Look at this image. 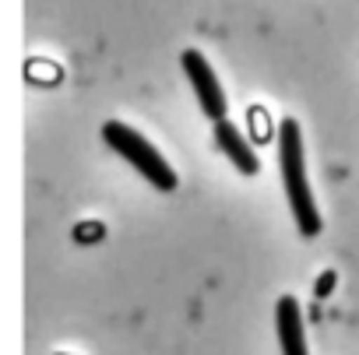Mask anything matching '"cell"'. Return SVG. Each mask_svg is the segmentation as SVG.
Here are the masks:
<instances>
[{
  "label": "cell",
  "instance_id": "cell-1",
  "mask_svg": "<svg viewBox=\"0 0 359 355\" xmlns=\"http://www.w3.org/2000/svg\"><path fill=\"white\" fill-rule=\"evenodd\" d=\"M278 169H282V187H285V197H289V208H292L299 232L317 236L320 215H317V204L310 194L306 165H303V137H299L296 120H282V127H278Z\"/></svg>",
  "mask_w": 359,
  "mask_h": 355
},
{
  "label": "cell",
  "instance_id": "cell-6",
  "mask_svg": "<svg viewBox=\"0 0 359 355\" xmlns=\"http://www.w3.org/2000/svg\"><path fill=\"white\" fill-rule=\"evenodd\" d=\"M74 236H78V239H99V236H102V225H81Z\"/></svg>",
  "mask_w": 359,
  "mask_h": 355
},
{
  "label": "cell",
  "instance_id": "cell-7",
  "mask_svg": "<svg viewBox=\"0 0 359 355\" xmlns=\"http://www.w3.org/2000/svg\"><path fill=\"white\" fill-rule=\"evenodd\" d=\"M331 285H334V271H324V278L317 281V295H327V292H331Z\"/></svg>",
  "mask_w": 359,
  "mask_h": 355
},
{
  "label": "cell",
  "instance_id": "cell-2",
  "mask_svg": "<svg viewBox=\"0 0 359 355\" xmlns=\"http://www.w3.org/2000/svg\"><path fill=\"white\" fill-rule=\"evenodd\" d=\"M102 137H106V144H109L116 155H123V158L144 176L151 187H158V190H176V172H172L169 162L158 155V148H155L148 137H141L134 127H127V123H120V120H106V123H102Z\"/></svg>",
  "mask_w": 359,
  "mask_h": 355
},
{
  "label": "cell",
  "instance_id": "cell-3",
  "mask_svg": "<svg viewBox=\"0 0 359 355\" xmlns=\"http://www.w3.org/2000/svg\"><path fill=\"white\" fill-rule=\"evenodd\" d=\"M180 64H184L194 92H198V106L205 109V116H212L215 123L226 120V92L215 78V71L208 67V60L198 53V50H184V57H180Z\"/></svg>",
  "mask_w": 359,
  "mask_h": 355
},
{
  "label": "cell",
  "instance_id": "cell-4",
  "mask_svg": "<svg viewBox=\"0 0 359 355\" xmlns=\"http://www.w3.org/2000/svg\"><path fill=\"white\" fill-rule=\"evenodd\" d=\"M275 327H278V344L282 355H306V334H303V313L292 295H282L275 306Z\"/></svg>",
  "mask_w": 359,
  "mask_h": 355
},
{
  "label": "cell",
  "instance_id": "cell-5",
  "mask_svg": "<svg viewBox=\"0 0 359 355\" xmlns=\"http://www.w3.org/2000/svg\"><path fill=\"white\" fill-rule=\"evenodd\" d=\"M215 141H219V148L226 151V158L243 172V176H257V169H261V162H257V155H254V148L243 141V134L229 123V120H222V123H215Z\"/></svg>",
  "mask_w": 359,
  "mask_h": 355
}]
</instances>
